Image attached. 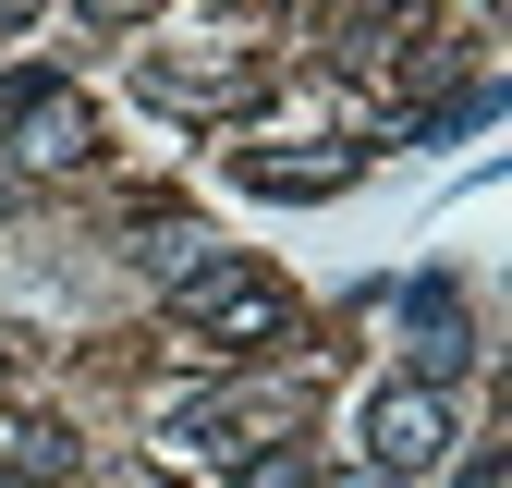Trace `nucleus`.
I'll return each instance as SVG.
<instances>
[{
    "mask_svg": "<svg viewBox=\"0 0 512 488\" xmlns=\"http://www.w3.org/2000/svg\"><path fill=\"white\" fill-rule=\"evenodd\" d=\"M183 318H196L220 354H269L293 330V293L269 269H196V281H183Z\"/></svg>",
    "mask_w": 512,
    "mask_h": 488,
    "instance_id": "nucleus-1",
    "label": "nucleus"
},
{
    "mask_svg": "<svg viewBox=\"0 0 512 488\" xmlns=\"http://www.w3.org/2000/svg\"><path fill=\"white\" fill-rule=\"evenodd\" d=\"M439 452H452V403H439L427 379H403V391H378V403H366V464L391 476V488L427 476Z\"/></svg>",
    "mask_w": 512,
    "mask_h": 488,
    "instance_id": "nucleus-2",
    "label": "nucleus"
},
{
    "mask_svg": "<svg viewBox=\"0 0 512 488\" xmlns=\"http://www.w3.org/2000/svg\"><path fill=\"white\" fill-rule=\"evenodd\" d=\"M13 147H25L37 171H74V159L98 147V122H86L74 86H25V98H13Z\"/></svg>",
    "mask_w": 512,
    "mask_h": 488,
    "instance_id": "nucleus-3",
    "label": "nucleus"
},
{
    "mask_svg": "<svg viewBox=\"0 0 512 488\" xmlns=\"http://www.w3.org/2000/svg\"><path fill=\"white\" fill-rule=\"evenodd\" d=\"M415 330H427L415 354H427V391H439V379H452V366H464V318H452V293H439V281L415 293Z\"/></svg>",
    "mask_w": 512,
    "mask_h": 488,
    "instance_id": "nucleus-4",
    "label": "nucleus"
},
{
    "mask_svg": "<svg viewBox=\"0 0 512 488\" xmlns=\"http://www.w3.org/2000/svg\"><path fill=\"white\" fill-rule=\"evenodd\" d=\"M0 464H13V476H61V464H74V440H61L49 415H13V427H0Z\"/></svg>",
    "mask_w": 512,
    "mask_h": 488,
    "instance_id": "nucleus-5",
    "label": "nucleus"
},
{
    "mask_svg": "<svg viewBox=\"0 0 512 488\" xmlns=\"http://www.w3.org/2000/svg\"><path fill=\"white\" fill-rule=\"evenodd\" d=\"M342 171H354V159H256L244 183H256V196H330Z\"/></svg>",
    "mask_w": 512,
    "mask_h": 488,
    "instance_id": "nucleus-6",
    "label": "nucleus"
},
{
    "mask_svg": "<svg viewBox=\"0 0 512 488\" xmlns=\"http://www.w3.org/2000/svg\"><path fill=\"white\" fill-rule=\"evenodd\" d=\"M244 488H305V464H293V452H269V464H256Z\"/></svg>",
    "mask_w": 512,
    "mask_h": 488,
    "instance_id": "nucleus-7",
    "label": "nucleus"
},
{
    "mask_svg": "<svg viewBox=\"0 0 512 488\" xmlns=\"http://www.w3.org/2000/svg\"><path fill=\"white\" fill-rule=\"evenodd\" d=\"M98 13H110V25H122V13H159V0H98Z\"/></svg>",
    "mask_w": 512,
    "mask_h": 488,
    "instance_id": "nucleus-8",
    "label": "nucleus"
}]
</instances>
